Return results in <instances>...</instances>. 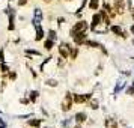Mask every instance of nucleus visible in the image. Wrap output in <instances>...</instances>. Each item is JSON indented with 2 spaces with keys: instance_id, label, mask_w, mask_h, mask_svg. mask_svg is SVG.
Segmentation results:
<instances>
[{
  "instance_id": "4",
  "label": "nucleus",
  "mask_w": 134,
  "mask_h": 128,
  "mask_svg": "<svg viewBox=\"0 0 134 128\" xmlns=\"http://www.w3.org/2000/svg\"><path fill=\"white\" fill-rule=\"evenodd\" d=\"M72 99H74V103L81 104V103L89 101L91 99V95H72Z\"/></svg>"
},
{
  "instance_id": "22",
  "label": "nucleus",
  "mask_w": 134,
  "mask_h": 128,
  "mask_svg": "<svg viewBox=\"0 0 134 128\" xmlns=\"http://www.w3.org/2000/svg\"><path fill=\"white\" fill-rule=\"evenodd\" d=\"M44 2H45V3H50V2H51V0H44Z\"/></svg>"
},
{
  "instance_id": "3",
  "label": "nucleus",
  "mask_w": 134,
  "mask_h": 128,
  "mask_svg": "<svg viewBox=\"0 0 134 128\" xmlns=\"http://www.w3.org/2000/svg\"><path fill=\"white\" fill-rule=\"evenodd\" d=\"M69 45L68 44H60V47H59V53H60V56L63 57V59H66L68 56H69Z\"/></svg>"
},
{
  "instance_id": "17",
  "label": "nucleus",
  "mask_w": 134,
  "mask_h": 128,
  "mask_svg": "<svg viewBox=\"0 0 134 128\" xmlns=\"http://www.w3.org/2000/svg\"><path fill=\"white\" fill-rule=\"evenodd\" d=\"M47 85H50V86H57V81H56V80H48V81H47Z\"/></svg>"
},
{
  "instance_id": "9",
  "label": "nucleus",
  "mask_w": 134,
  "mask_h": 128,
  "mask_svg": "<svg viewBox=\"0 0 134 128\" xmlns=\"http://www.w3.org/2000/svg\"><path fill=\"white\" fill-rule=\"evenodd\" d=\"M115 11H118L119 14L124 12V0H116L115 2Z\"/></svg>"
},
{
  "instance_id": "20",
  "label": "nucleus",
  "mask_w": 134,
  "mask_h": 128,
  "mask_svg": "<svg viewBox=\"0 0 134 128\" xmlns=\"http://www.w3.org/2000/svg\"><path fill=\"white\" fill-rule=\"evenodd\" d=\"M9 77H11V80H15V79H17V74H15V73H11V74H9Z\"/></svg>"
},
{
  "instance_id": "10",
  "label": "nucleus",
  "mask_w": 134,
  "mask_h": 128,
  "mask_svg": "<svg viewBox=\"0 0 134 128\" xmlns=\"http://www.w3.org/2000/svg\"><path fill=\"white\" fill-rule=\"evenodd\" d=\"M89 105H91V109L97 110V109H98V99H95V98H91V103H89Z\"/></svg>"
},
{
  "instance_id": "11",
  "label": "nucleus",
  "mask_w": 134,
  "mask_h": 128,
  "mask_svg": "<svg viewBox=\"0 0 134 128\" xmlns=\"http://www.w3.org/2000/svg\"><path fill=\"white\" fill-rule=\"evenodd\" d=\"M53 39H47V41H45V44H44V47H45V50H51L53 48Z\"/></svg>"
},
{
  "instance_id": "24",
  "label": "nucleus",
  "mask_w": 134,
  "mask_h": 128,
  "mask_svg": "<svg viewBox=\"0 0 134 128\" xmlns=\"http://www.w3.org/2000/svg\"><path fill=\"white\" fill-rule=\"evenodd\" d=\"M33 128H38V127H33Z\"/></svg>"
},
{
  "instance_id": "21",
  "label": "nucleus",
  "mask_w": 134,
  "mask_h": 128,
  "mask_svg": "<svg viewBox=\"0 0 134 128\" xmlns=\"http://www.w3.org/2000/svg\"><path fill=\"white\" fill-rule=\"evenodd\" d=\"M131 33H134V26H133V27H131Z\"/></svg>"
},
{
  "instance_id": "25",
  "label": "nucleus",
  "mask_w": 134,
  "mask_h": 128,
  "mask_svg": "<svg viewBox=\"0 0 134 128\" xmlns=\"http://www.w3.org/2000/svg\"><path fill=\"white\" fill-rule=\"evenodd\" d=\"M77 128H80V127H77Z\"/></svg>"
},
{
  "instance_id": "12",
  "label": "nucleus",
  "mask_w": 134,
  "mask_h": 128,
  "mask_svg": "<svg viewBox=\"0 0 134 128\" xmlns=\"http://www.w3.org/2000/svg\"><path fill=\"white\" fill-rule=\"evenodd\" d=\"M39 124H41L39 119H30V121H29V125H30V127H39Z\"/></svg>"
},
{
  "instance_id": "7",
  "label": "nucleus",
  "mask_w": 134,
  "mask_h": 128,
  "mask_svg": "<svg viewBox=\"0 0 134 128\" xmlns=\"http://www.w3.org/2000/svg\"><path fill=\"white\" fill-rule=\"evenodd\" d=\"M86 119H87V115H86L85 112H79V113L75 115V121L79 122V124H83V122H86Z\"/></svg>"
},
{
  "instance_id": "15",
  "label": "nucleus",
  "mask_w": 134,
  "mask_h": 128,
  "mask_svg": "<svg viewBox=\"0 0 134 128\" xmlns=\"http://www.w3.org/2000/svg\"><path fill=\"white\" fill-rule=\"evenodd\" d=\"M69 54H71V57L72 59H75V56H77V48H69Z\"/></svg>"
},
{
  "instance_id": "1",
  "label": "nucleus",
  "mask_w": 134,
  "mask_h": 128,
  "mask_svg": "<svg viewBox=\"0 0 134 128\" xmlns=\"http://www.w3.org/2000/svg\"><path fill=\"white\" fill-rule=\"evenodd\" d=\"M72 104H74L72 95H71V93H66V95H65V98L62 99V110H63V112H68V110H71Z\"/></svg>"
},
{
  "instance_id": "2",
  "label": "nucleus",
  "mask_w": 134,
  "mask_h": 128,
  "mask_svg": "<svg viewBox=\"0 0 134 128\" xmlns=\"http://www.w3.org/2000/svg\"><path fill=\"white\" fill-rule=\"evenodd\" d=\"M87 27H89V24L86 23V21H79V23H75L74 24V27H72V30H71V35L72 33H77V32H86L87 30Z\"/></svg>"
},
{
  "instance_id": "8",
  "label": "nucleus",
  "mask_w": 134,
  "mask_h": 128,
  "mask_svg": "<svg viewBox=\"0 0 134 128\" xmlns=\"http://www.w3.org/2000/svg\"><path fill=\"white\" fill-rule=\"evenodd\" d=\"M105 128H118V124L113 118H107L105 119Z\"/></svg>"
},
{
  "instance_id": "13",
  "label": "nucleus",
  "mask_w": 134,
  "mask_h": 128,
  "mask_svg": "<svg viewBox=\"0 0 134 128\" xmlns=\"http://www.w3.org/2000/svg\"><path fill=\"white\" fill-rule=\"evenodd\" d=\"M98 3H99V0H92L91 3H89V8H91V9H93V11H95V9H97V8H98Z\"/></svg>"
},
{
  "instance_id": "6",
  "label": "nucleus",
  "mask_w": 134,
  "mask_h": 128,
  "mask_svg": "<svg viewBox=\"0 0 134 128\" xmlns=\"http://www.w3.org/2000/svg\"><path fill=\"white\" fill-rule=\"evenodd\" d=\"M110 30L113 32V33H116L118 36H122V38H125V36H127V35L124 33V30H122V29L119 27V26H110Z\"/></svg>"
},
{
  "instance_id": "5",
  "label": "nucleus",
  "mask_w": 134,
  "mask_h": 128,
  "mask_svg": "<svg viewBox=\"0 0 134 128\" xmlns=\"http://www.w3.org/2000/svg\"><path fill=\"white\" fill-rule=\"evenodd\" d=\"M101 21H103L101 14H95V15H93V18H92V29L95 30V29H97V26L101 24Z\"/></svg>"
},
{
  "instance_id": "14",
  "label": "nucleus",
  "mask_w": 134,
  "mask_h": 128,
  "mask_svg": "<svg viewBox=\"0 0 134 128\" xmlns=\"http://www.w3.org/2000/svg\"><path fill=\"white\" fill-rule=\"evenodd\" d=\"M36 98H38V92L33 91V92L30 93V101H32V103H35V101H36Z\"/></svg>"
},
{
  "instance_id": "19",
  "label": "nucleus",
  "mask_w": 134,
  "mask_h": 128,
  "mask_svg": "<svg viewBox=\"0 0 134 128\" xmlns=\"http://www.w3.org/2000/svg\"><path fill=\"white\" fill-rule=\"evenodd\" d=\"M26 3H27V0H18V5H20V6H24Z\"/></svg>"
},
{
  "instance_id": "18",
  "label": "nucleus",
  "mask_w": 134,
  "mask_h": 128,
  "mask_svg": "<svg viewBox=\"0 0 134 128\" xmlns=\"http://www.w3.org/2000/svg\"><path fill=\"white\" fill-rule=\"evenodd\" d=\"M8 71H9V68H8L5 63H3V65H2V73H8Z\"/></svg>"
},
{
  "instance_id": "23",
  "label": "nucleus",
  "mask_w": 134,
  "mask_h": 128,
  "mask_svg": "<svg viewBox=\"0 0 134 128\" xmlns=\"http://www.w3.org/2000/svg\"><path fill=\"white\" fill-rule=\"evenodd\" d=\"M131 15H133V18H134V11H133V14H131Z\"/></svg>"
},
{
  "instance_id": "16",
  "label": "nucleus",
  "mask_w": 134,
  "mask_h": 128,
  "mask_svg": "<svg viewBox=\"0 0 134 128\" xmlns=\"http://www.w3.org/2000/svg\"><path fill=\"white\" fill-rule=\"evenodd\" d=\"M42 30H41V29H39V30H38V35H36V41H39V39H42Z\"/></svg>"
}]
</instances>
